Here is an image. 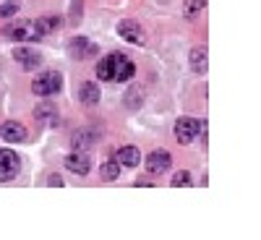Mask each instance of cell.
<instances>
[{
  "label": "cell",
  "mask_w": 261,
  "mask_h": 240,
  "mask_svg": "<svg viewBox=\"0 0 261 240\" xmlns=\"http://www.w3.org/2000/svg\"><path fill=\"white\" fill-rule=\"evenodd\" d=\"M60 89H63V76L58 71H47L32 81V92L37 97H50V94H58Z\"/></svg>",
  "instance_id": "obj_1"
},
{
  "label": "cell",
  "mask_w": 261,
  "mask_h": 240,
  "mask_svg": "<svg viewBox=\"0 0 261 240\" xmlns=\"http://www.w3.org/2000/svg\"><path fill=\"white\" fill-rule=\"evenodd\" d=\"M136 73V65L130 63L128 55H110V81H130Z\"/></svg>",
  "instance_id": "obj_2"
},
{
  "label": "cell",
  "mask_w": 261,
  "mask_h": 240,
  "mask_svg": "<svg viewBox=\"0 0 261 240\" xmlns=\"http://www.w3.org/2000/svg\"><path fill=\"white\" fill-rule=\"evenodd\" d=\"M8 39H13V42H27V39H42V34H39V29H37V24L34 21H16V24H11V26H6V32H3Z\"/></svg>",
  "instance_id": "obj_3"
},
{
  "label": "cell",
  "mask_w": 261,
  "mask_h": 240,
  "mask_svg": "<svg viewBox=\"0 0 261 240\" xmlns=\"http://www.w3.org/2000/svg\"><path fill=\"white\" fill-rule=\"evenodd\" d=\"M21 159L13 149H0V183H8L18 175Z\"/></svg>",
  "instance_id": "obj_4"
},
{
  "label": "cell",
  "mask_w": 261,
  "mask_h": 240,
  "mask_svg": "<svg viewBox=\"0 0 261 240\" xmlns=\"http://www.w3.org/2000/svg\"><path fill=\"white\" fill-rule=\"evenodd\" d=\"M201 134V120H196V118H180L175 123V139L180 144H191L196 141V136Z\"/></svg>",
  "instance_id": "obj_5"
},
{
  "label": "cell",
  "mask_w": 261,
  "mask_h": 240,
  "mask_svg": "<svg viewBox=\"0 0 261 240\" xmlns=\"http://www.w3.org/2000/svg\"><path fill=\"white\" fill-rule=\"evenodd\" d=\"M97 141H99V130H94V128H79L76 134L71 136L73 151H86V149H92Z\"/></svg>",
  "instance_id": "obj_6"
},
{
  "label": "cell",
  "mask_w": 261,
  "mask_h": 240,
  "mask_svg": "<svg viewBox=\"0 0 261 240\" xmlns=\"http://www.w3.org/2000/svg\"><path fill=\"white\" fill-rule=\"evenodd\" d=\"M170 165H172V157L165 149H154L151 154H146V170L151 175H162V172H167Z\"/></svg>",
  "instance_id": "obj_7"
},
{
  "label": "cell",
  "mask_w": 261,
  "mask_h": 240,
  "mask_svg": "<svg viewBox=\"0 0 261 240\" xmlns=\"http://www.w3.org/2000/svg\"><path fill=\"white\" fill-rule=\"evenodd\" d=\"M27 136H29V130L21 125L18 120H6V123H0V139H3V141L18 144V141H27Z\"/></svg>",
  "instance_id": "obj_8"
},
{
  "label": "cell",
  "mask_w": 261,
  "mask_h": 240,
  "mask_svg": "<svg viewBox=\"0 0 261 240\" xmlns=\"http://www.w3.org/2000/svg\"><path fill=\"white\" fill-rule=\"evenodd\" d=\"M13 58H16V63L24 71H34V68H39V65H42V55L37 50H29V47H18L13 52Z\"/></svg>",
  "instance_id": "obj_9"
},
{
  "label": "cell",
  "mask_w": 261,
  "mask_h": 240,
  "mask_svg": "<svg viewBox=\"0 0 261 240\" xmlns=\"http://www.w3.org/2000/svg\"><path fill=\"white\" fill-rule=\"evenodd\" d=\"M65 167L76 175H86V172L92 170V162H89V154L86 151H73V154L65 157Z\"/></svg>",
  "instance_id": "obj_10"
},
{
  "label": "cell",
  "mask_w": 261,
  "mask_h": 240,
  "mask_svg": "<svg viewBox=\"0 0 261 240\" xmlns=\"http://www.w3.org/2000/svg\"><path fill=\"white\" fill-rule=\"evenodd\" d=\"M118 34L125 39V42H134V45H144V32H141V26L136 24V21H120L118 24Z\"/></svg>",
  "instance_id": "obj_11"
},
{
  "label": "cell",
  "mask_w": 261,
  "mask_h": 240,
  "mask_svg": "<svg viewBox=\"0 0 261 240\" xmlns=\"http://www.w3.org/2000/svg\"><path fill=\"white\" fill-rule=\"evenodd\" d=\"M99 50H97V45L94 42H89V39H84V37H76L73 42H71V55L76 58V60H86V58H94Z\"/></svg>",
  "instance_id": "obj_12"
},
{
  "label": "cell",
  "mask_w": 261,
  "mask_h": 240,
  "mask_svg": "<svg viewBox=\"0 0 261 240\" xmlns=\"http://www.w3.org/2000/svg\"><path fill=\"white\" fill-rule=\"evenodd\" d=\"M115 162H118L120 167H136V165L141 162V151H139L136 146H120V149L115 151Z\"/></svg>",
  "instance_id": "obj_13"
},
{
  "label": "cell",
  "mask_w": 261,
  "mask_h": 240,
  "mask_svg": "<svg viewBox=\"0 0 261 240\" xmlns=\"http://www.w3.org/2000/svg\"><path fill=\"white\" fill-rule=\"evenodd\" d=\"M206 55H209L206 47H193V52H191V68H193V73H206V68H209V58Z\"/></svg>",
  "instance_id": "obj_14"
},
{
  "label": "cell",
  "mask_w": 261,
  "mask_h": 240,
  "mask_svg": "<svg viewBox=\"0 0 261 240\" xmlns=\"http://www.w3.org/2000/svg\"><path fill=\"white\" fill-rule=\"evenodd\" d=\"M79 97H81V102H84V104L94 107V104L99 102V86H97V84H92V81L81 84V89H79Z\"/></svg>",
  "instance_id": "obj_15"
},
{
  "label": "cell",
  "mask_w": 261,
  "mask_h": 240,
  "mask_svg": "<svg viewBox=\"0 0 261 240\" xmlns=\"http://www.w3.org/2000/svg\"><path fill=\"white\" fill-rule=\"evenodd\" d=\"M34 115H37V120L39 123H47V125H58V113H55V107L50 104V102H42L37 110H34Z\"/></svg>",
  "instance_id": "obj_16"
},
{
  "label": "cell",
  "mask_w": 261,
  "mask_h": 240,
  "mask_svg": "<svg viewBox=\"0 0 261 240\" xmlns=\"http://www.w3.org/2000/svg\"><path fill=\"white\" fill-rule=\"evenodd\" d=\"M34 24H37L39 34L45 37V34H50L53 29H58V26H60V18H58V16H42V18H37V21H34Z\"/></svg>",
  "instance_id": "obj_17"
},
{
  "label": "cell",
  "mask_w": 261,
  "mask_h": 240,
  "mask_svg": "<svg viewBox=\"0 0 261 240\" xmlns=\"http://www.w3.org/2000/svg\"><path fill=\"white\" fill-rule=\"evenodd\" d=\"M118 172H120V165H118L115 159L105 162V165L99 167V175H102V180H115V178H118Z\"/></svg>",
  "instance_id": "obj_18"
},
{
  "label": "cell",
  "mask_w": 261,
  "mask_h": 240,
  "mask_svg": "<svg viewBox=\"0 0 261 240\" xmlns=\"http://www.w3.org/2000/svg\"><path fill=\"white\" fill-rule=\"evenodd\" d=\"M204 6H206V0H186V3H183V13H186L188 18H193Z\"/></svg>",
  "instance_id": "obj_19"
},
{
  "label": "cell",
  "mask_w": 261,
  "mask_h": 240,
  "mask_svg": "<svg viewBox=\"0 0 261 240\" xmlns=\"http://www.w3.org/2000/svg\"><path fill=\"white\" fill-rule=\"evenodd\" d=\"M172 185H175V188H186V185H191V172H188V170L175 172V175H172Z\"/></svg>",
  "instance_id": "obj_20"
},
{
  "label": "cell",
  "mask_w": 261,
  "mask_h": 240,
  "mask_svg": "<svg viewBox=\"0 0 261 240\" xmlns=\"http://www.w3.org/2000/svg\"><path fill=\"white\" fill-rule=\"evenodd\" d=\"M16 13H18L16 3H3V6H0V18H8V16H16Z\"/></svg>",
  "instance_id": "obj_21"
},
{
  "label": "cell",
  "mask_w": 261,
  "mask_h": 240,
  "mask_svg": "<svg viewBox=\"0 0 261 240\" xmlns=\"http://www.w3.org/2000/svg\"><path fill=\"white\" fill-rule=\"evenodd\" d=\"M47 185H53V188H60V185H63V178H60V175H50Z\"/></svg>",
  "instance_id": "obj_22"
},
{
  "label": "cell",
  "mask_w": 261,
  "mask_h": 240,
  "mask_svg": "<svg viewBox=\"0 0 261 240\" xmlns=\"http://www.w3.org/2000/svg\"><path fill=\"white\" fill-rule=\"evenodd\" d=\"M136 185H139V188H144V185H151V183H146V178H139V180H136Z\"/></svg>",
  "instance_id": "obj_23"
}]
</instances>
